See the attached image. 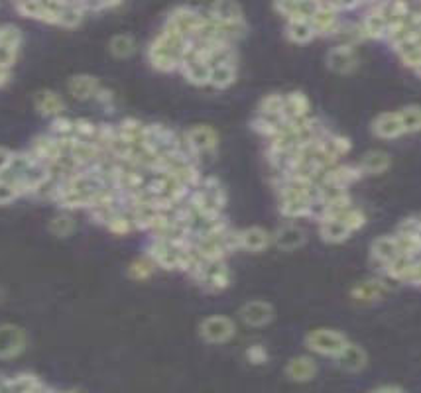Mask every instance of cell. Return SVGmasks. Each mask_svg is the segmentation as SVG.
Instances as JSON below:
<instances>
[{
	"label": "cell",
	"instance_id": "1",
	"mask_svg": "<svg viewBox=\"0 0 421 393\" xmlns=\"http://www.w3.org/2000/svg\"><path fill=\"white\" fill-rule=\"evenodd\" d=\"M346 344L348 342H346L345 336L341 332H335V330L319 329L307 336V346L313 352L325 354V356H339L345 350Z\"/></svg>",
	"mask_w": 421,
	"mask_h": 393
},
{
	"label": "cell",
	"instance_id": "2",
	"mask_svg": "<svg viewBox=\"0 0 421 393\" xmlns=\"http://www.w3.org/2000/svg\"><path fill=\"white\" fill-rule=\"evenodd\" d=\"M235 322L227 317H209L201 322V336L207 342L221 344L235 336Z\"/></svg>",
	"mask_w": 421,
	"mask_h": 393
},
{
	"label": "cell",
	"instance_id": "3",
	"mask_svg": "<svg viewBox=\"0 0 421 393\" xmlns=\"http://www.w3.org/2000/svg\"><path fill=\"white\" fill-rule=\"evenodd\" d=\"M26 348V332L16 325H0V358H14Z\"/></svg>",
	"mask_w": 421,
	"mask_h": 393
},
{
	"label": "cell",
	"instance_id": "4",
	"mask_svg": "<svg viewBox=\"0 0 421 393\" xmlns=\"http://www.w3.org/2000/svg\"><path fill=\"white\" fill-rule=\"evenodd\" d=\"M184 146L191 149V151H205V149H213L216 146V134L213 128L209 126H197L191 128L185 134Z\"/></svg>",
	"mask_w": 421,
	"mask_h": 393
},
{
	"label": "cell",
	"instance_id": "5",
	"mask_svg": "<svg viewBox=\"0 0 421 393\" xmlns=\"http://www.w3.org/2000/svg\"><path fill=\"white\" fill-rule=\"evenodd\" d=\"M240 317L242 320L250 325V327H264L268 325L274 317V311L268 303L264 301H250L249 305H244L240 311Z\"/></svg>",
	"mask_w": 421,
	"mask_h": 393
},
{
	"label": "cell",
	"instance_id": "6",
	"mask_svg": "<svg viewBox=\"0 0 421 393\" xmlns=\"http://www.w3.org/2000/svg\"><path fill=\"white\" fill-rule=\"evenodd\" d=\"M329 67L337 73H348L357 67V55L350 45H339L329 54Z\"/></svg>",
	"mask_w": 421,
	"mask_h": 393
},
{
	"label": "cell",
	"instance_id": "7",
	"mask_svg": "<svg viewBox=\"0 0 421 393\" xmlns=\"http://www.w3.org/2000/svg\"><path fill=\"white\" fill-rule=\"evenodd\" d=\"M101 89L95 77H89V75H77L69 81V93L79 98V101H87V98H95Z\"/></svg>",
	"mask_w": 421,
	"mask_h": 393
},
{
	"label": "cell",
	"instance_id": "8",
	"mask_svg": "<svg viewBox=\"0 0 421 393\" xmlns=\"http://www.w3.org/2000/svg\"><path fill=\"white\" fill-rule=\"evenodd\" d=\"M337 358H339V366L346 372H358L367 366V352L357 344H346L345 350L341 352Z\"/></svg>",
	"mask_w": 421,
	"mask_h": 393
},
{
	"label": "cell",
	"instance_id": "9",
	"mask_svg": "<svg viewBox=\"0 0 421 393\" xmlns=\"http://www.w3.org/2000/svg\"><path fill=\"white\" fill-rule=\"evenodd\" d=\"M374 132L380 138H398L404 134V128H401L400 114L398 112H386V114H380L374 122Z\"/></svg>",
	"mask_w": 421,
	"mask_h": 393
},
{
	"label": "cell",
	"instance_id": "10",
	"mask_svg": "<svg viewBox=\"0 0 421 393\" xmlns=\"http://www.w3.org/2000/svg\"><path fill=\"white\" fill-rule=\"evenodd\" d=\"M286 372L288 376L292 378L293 382H307V380H311L317 372V366H315V362L311 358H307V356H300V358H293L288 364V368H286Z\"/></svg>",
	"mask_w": 421,
	"mask_h": 393
},
{
	"label": "cell",
	"instance_id": "11",
	"mask_svg": "<svg viewBox=\"0 0 421 393\" xmlns=\"http://www.w3.org/2000/svg\"><path fill=\"white\" fill-rule=\"evenodd\" d=\"M36 108L45 114V117H59L61 112H64V101H61V96L55 95L52 91H42V93H38L36 95Z\"/></svg>",
	"mask_w": 421,
	"mask_h": 393
},
{
	"label": "cell",
	"instance_id": "12",
	"mask_svg": "<svg viewBox=\"0 0 421 393\" xmlns=\"http://www.w3.org/2000/svg\"><path fill=\"white\" fill-rule=\"evenodd\" d=\"M372 254L384 266H388L392 260H396L398 255H401L396 238H388V236H382L372 244Z\"/></svg>",
	"mask_w": 421,
	"mask_h": 393
},
{
	"label": "cell",
	"instance_id": "13",
	"mask_svg": "<svg viewBox=\"0 0 421 393\" xmlns=\"http://www.w3.org/2000/svg\"><path fill=\"white\" fill-rule=\"evenodd\" d=\"M268 244H270V234L262 228L254 226V228L240 232V248H249L252 252H260Z\"/></svg>",
	"mask_w": 421,
	"mask_h": 393
},
{
	"label": "cell",
	"instance_id": "14",
	"mask_svg": "<svg viewBox=\"0 0 421 393\" xmlns=\"http://www.w3.org/2000/svg\"><path fill=\"white\" fill-rule=\"evenodd\" d=\"M390 158L388 154L384 151H368L367 156L360 161V171H367V173H382L384 170H388Z\"/></svg>",
	"mask_w": 421,
	"mask_h": 393
},
{
	"label": "cell",
	"instance_id": "15",
	"mask_svg": "<svg viewBox=\"0 0 421 393\" xmlns=\"http://www.w3.org/2000/svg\"><path fill=\"white\" fill-rule=\"evenodd\" d=\"M184 73L195 85H205V83H209L211 67L207 64H201V61H184Z\"/></svg>",
	"mask_w": 421,
	"mask_h": 393
},
{
	"label": "cell",
	"instance_id": "16",
	"mask_svg": "<svg viewBox=\"0 0 421 393\" xmlns=\"http://www.w3.org/2000/svg\"><path fill=\"white\" fill-rule=\"evenodd\" d=\"M303 240H305V236H303V232L297 226H286V228H281L280 232H278V238H276L278 246L283 248V250H293V248L302 246Z\"/></svg>",
	"mask_w": 421,
	"mask_h": 393
},
{
	"label": "cell",
	"instance_id": "17",
	"mask_svg": "<svg viewBox=\"0 0 421 393\" xmlns=\"http://www.w3.org/2000/svg\"><path fill=\"white\" fill-rule=\"evenodd\" d=\"M235 81V67L232 65H215L211 67V75H209V83L215 87L225 89Z\"/></svg>",
	"mask_w": 421,
	"mask_h": 393
},
{
	"label": "cell",
	"instance_id": "18",
	"mask_svg": "<svg viewBox=\"0 0 421 393\" xmlns=\"http://www.w3.org/2000/svg\"><path fill=\"white\" fill-rule=\"evenodd\" d=\"M321 234H323L325 240L341 242V240L348 238L350 230H348L341 221H323V224H321Z\"/></svg>",
	"mask_w": 421,
	"mask_h": 393
},
{
	"label": "cell",
	"instance_id": "19",
	"mask_svg": "<svg viewBox=\"0 0 421 393\" xmlns=\"http://www.w3.org/2000/svg\"><path fill=\"white\" fill-rule=\"evenodd\" d=\"M136 50V42L130 38L128 34H120V36H115L110 40V52L115 57H130Z\"/></svg>",
	"mask_w": 421,
	"mask_h": 393
},
{
	"label": "cell",
	"instance_id": "20",
	"mask_svg": "<svg viewBox=\"0 0 421 393\" xmlns=\"http://www.w3.org/2000/svg\"><path fill=\"white\" fill-rule=\"evenodd\" d=\"M288 30H290V38L300 43L309 42L315 34L313 28H311V24H309V20H290Z\"/></svg>",
	"mask_w": 421,
	"mask_h": 393
},
{
	"label": "cell",
	"instance_id": "21",
	"mask_svg": "<svg viewBox=\"0 0 421 393\" xmlns=\"http://www.w3.org/2000/svg\"><path fill=\"white\" fill-rule=\"evenodd\" d=\"M22 42V36L18 28L14 26H0V45L2 47H10V50H18Z\"/></svg>",
	"mask_w": 421,
	"mask_h": 393
},
{
	"label": "cell",
	"instance_id": "22",
	"mask_svg": "<svg viewBox=\"0 0 421 393\" xmlns=\"http://www.w3.org/2000/svg\"><path fill=\"white\" fill-rule=\"evenodd\" d=\"M398 114H400V122L404 132H415V130L420 128V110H418V107L404 108Z\"/></svg>",
	"mask_w": 421,
	"mask_h": 393
},
{
	"label": "cell",
	"instance_id": "23",
	"mask_svg": "<svg viewBox=\"0 0 421 393\" xmlns=\"http://www.w3.org/2000/svg\"><path fill=\"white\" fill-rule=\"evenodd\" d=\"M73 218L69 216V214H59V216H55L52 218V223H50V230L57 236H67V234H71L73 230Z\"/></svg>",
	"mask_w": 421,
	"mask_h": 393
},
{
	"label": "cell",
	"instance_id": "24",
	"mask_svg": "<svg viewBox=\"0 0 421 393\" xmlns=\"http://www.w3.org/2000/svg\"><path fill=\"white\" fill-rule=\"evenodd\" d=\"M20 197V191L18 187L6 179H0V205H6V202H12L14 199Z\"/></svg>",
	"mask_w": 421,
	"mask_h": 393
},
{
	"label": "cell",
	"instance_id": "25",
	"mask_svg": "<svg viewBox=\"0 0 421 393\" xmlns=\"http://www.w3.org/2000/svg\"><path fill=\"white\" fill-rule=\"evenodd\" d=\"M380 293H382L380 281H367V283H362V286L355 291V295H358L360 299H376Z\"/></svg>",
	"mask_w": 421,
	"mask_h": 393
},
{
	"label": "cell",
	"instance_id": "26",
	"mask_svg": "<svg viewBox=\"0 0 421 393\" xmlns=\"http://www.w3.org/2000/svg\"><path fill=\"white\" fill-rule=\"evenodd\" d=\"M152 269H154V264H152V262H148V260H138V262H134V264L130 266V276L134 277V279H144V277L150 276Z\"/></svg>",
	"mask_w": 421,
	"mask_h": 393
},
{
	"label": "cell",
	"instance_id": "27",
	"mask_svg": "<svg viewBox=\"0 0 421 393\" xmlns=\"http://www.w3.org/2000/svg\"><path fill=\"white\" fill-rule=\"evenodd\" d=\"M246 356H249V360L252 364H262V362H266V350L262 348V346H250L249 350H246Z\"/></svg>",
	"mask_w": 421,
	"mask_h": 393
},
{
	"label": "cell",
	"instance_id": "28",
	"mask_svg": "<svg viewBox=\"0 0 421 393\" xmlns=\"http://www.w3.org/2000/svg\"><path fill=\"white\" fill-rule=\"evenodd\" d=\"M12 156H14V154H12L10 149L0 148V173L8 170V165H10L12 161Z\"/></svg>",
	"mask_w": 421,
	"mask_h": 393
},
{
	"label": "cell",
	"instance_id": "29",
	"mask_svg": "<svg viewBox=\"0 0 421 393\" xmlns=\"http://www.w3.org/2000/svg\"><path fill=\"white\" fill-rule=\"evenodd\" d=\"M8 79H10V69L0 67V87L4 85V83H8Z\"/></svg>",
	"mask_w": 421,
	"mask_h": 393
},
{
	"label": "cell",
	"instance_id": "30",
	"mask_svg": "<svg viewBox=\"0 0 421 393\" xmlns=\"http://www.w3.org/2000/svg\"><path fill=\"white\" fill-rule=\"evenodd\" d=\"M372 393H404V392L398 390V387H380V390H376V392Z\"/></svg>",
	"mask_w": 421,
	"mask_h": 393
},
{
	"label": "cell",
	"instance_id": "31",
	"mask_svg": "<svg viewBox=\"0 0 421 393\" xmlns=\"http://www.w3.org/2000/svg\"><path fill=\"white\" fill-rule=\"evenodd\" d=\"M4 382H6V378H4V376L0 373V390H2V385H4Z\"/></svg>",
	"mask_w": 421,
	"mask_h": 393
}]
</instances>
